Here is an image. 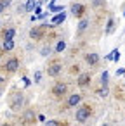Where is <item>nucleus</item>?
<instances>
[{
	"mask_svg": "<svg viewBox=\"0 0 125 126\" xmlns=\"http://www.w3.org/2000/svg\"><path fill=\"white\" fill-rule=\"evenodd\" d=\"M83 59H85V62H87L89 66H92V67H96V66L99 64V61H101V57H99L97 52H87V54L83 55Z\"/></svg>",
	"mask_w": 125,
	"mask_h": 126,
	"instance_id": "11",
	"label": "nucleus"
},
{
	"mask_svg": "<svg viewBox=\"0 0 125 126\" xmlns=\"http://www.w3.org/2000/svg\"><path fill=\"white\" fill-rule=\"evenodd\" d=\"M35 7H37V0H26V4H25V12H31V11H35Z\"/></svg>",
	"mask_w": 125,
	"mask_h": 126,
	"instance_id": "17",
	"label": "nucleus"
},
{
	"mask_svg": "<svg viewBox=\"0 0 125 126\" xmlns=\"http://www.w3.org/2000/svg\"><path fill=\"white\" fill-rule=\"evenodd\" d=\"M14 47H16L14 40H4L2 45H0V54H9V52L14 50Z\"/></svg>",
	"mask_w": 125,
	"mask_h": 126,
	"instance_id": "13",
	"label": "nucleus"
},
{
	"mask_svg": "<svg viewBox=\"0 0 125 126\" xmlns=\"http://www.w3.org/2000/svg\"><path fill=\"white\" fill-rule=\"evenodd\" d=\"M40 54H42L44 57H47V55L50 54V47H45V48H42V52H40Z\"/></svg>",
	"mask_w": 125,
	"mask_h": 126,
	"instance_id": "24",
	"label": "nucleus"
},
{
	"mask_svg": "<svg viewBox=\"0 0 125 126\" xmlns=\"http://www.w3.org/2000/svg\"><path fill=\"white\" fill-rule=\"evenodd\" d=\"M106 5V0H92V7L94 9H102Z\"/></svg>",
	"mask_w": 125,
	"mask_h": 126,
	"instance_id": "19",
	"label": "nucleus"
},
{
	"mask_svg": "<svg viewBox=\"0 0 125 126\" xmlns=\"http://www.w3.org/2000/svg\"><path fill=\"white\" fill-rule=\"evenodd\" d=\"M116 74H118V76H122V74H125V69H118V71H116Z\"/></svg>",
	"mask_w": 125,
	"mask_h": 126,
	"instance_id": "28",
	"label": "nucleus"
},
{
	"mask_svg": "<svg viewBox=\"0 0 125 126\" xmlns=\"http://www.w3.org/2000/svg\"><path fill=\"white\" fill-rule=\"evenodd\" d=\"M0 95H2V88H0Z\"/></svg>",
	"mask_w": 125,
	"mask_h": 126,
	"instance_id": "32",
	"label": "nucleus"
},
{
	"mask_svg": "<svg viewBox=\"0 0 125 126\" xmlns=\"http://www.w3.org/2000/svg\"><path fill=\"white\" fill-rule=\"evenodd\" d=\"M61 71H63V62L59 59H54V61H50L47 64V74L50 78H57L61 74Z\"/></svg>",
	"mask_w": 125,
	"mask_h": 126,
	"instance_id": "5",
	"label": "nucleus"
},
{
	"mask_svg": "<svg viewBox=\"0 0 125 126\" xmlns=\"http://www.w3.org/2000/svg\"><path fill=\"white\" fill-rule=\"evenodd\" d=\"M21 123L23 124H33L37 123V114L33 109H26L23 114H21Z\"/></svg>",
	"mask_w": 125,
	"mask_h": 126,
	"instance_id": "9",
	"label": "nucleus"
},
{
	"mask_svg": "<svg viewBox=\"0 0 125 126\" xmlns=\"http://www.w3.org/2000/svg\"><path fill=\"white\" fill-rule=\"evenodd\" d=\"M115 28H116V21H115V17H109L108 23H106V30H104V33H106V35H111V33L115 31Z\"/></svg>",
	"mask_w": 125,
	"mask_h": 126,
	"instance_id": "16",
	"label": "nucleus"
},
{
	"mask_svg": "<svg viewBox=\"0 0 125 126\" xmlns=\"http://www.w3.org/2000/svg\"><path fill=\"white\" fill-rule=\"evenodd\" d=\"M50 11H52V12H63V11H64V7H63V5H52V7H50Z\"/></svg>",
	"mask_w": 125,
	"mask_h": 126,
	"instance_id": "23",
	"label": "nucleus"
},
{
	"mask_svg": "<svg viewBox=\"0 0 125 126\" xmlns=\"http://www.w3.org/2000/svg\"><path fill=\"white\" fill-rule=\"evenodd\" d=\"M2 69L7 73V74H14L18 69H19V59L16 57V55H12V57H9L5 62H4V66H2Z\"/></svg>",
	"mask_w": 125,
	"mask_h": 126,
	"instance_id": "6",
	"label": "nucleus"
},
{
	"mask_svg": "<svg viewBox=\"0 0 125 126\" xmlns=\"http://www.w3.org/2000/svg\"><path fill=\"white\" fill-rule=\"evenodd\" d=\"M45 126H68V124H61L57 119H49L45 121Z\"/></svg>",
	"mask_w": 125,
	"mask_h": 126,
	"instance_id": "22",
	"label": "nucleus"
},
{
	"mask_svg": "<svg viewBox=\"0 0 125 126\" xmlns=\"http://www.w3.org/2000/svg\"><path fill=\"white\" fill-rule=\"evenodd\" d=\"M68 92H70V86L64 81H56L52 85V88H50V93H52L54 98H63V97H66Z\"/></svg>",
	"mask_w": 125,
	"mask_h": 126,
	"instance_id": "3",
	"label": "nucleus"
},
{
	"mask_svg": "<svg viewBox=\"0 0 125 126\" xmlns=\"http://www.w3.org/2000/svg\"><path fill=\"white\" fill-rule=\"evenodd\" d=\"M87 28H89V19H87V17L80 19V23H78V28H76V35L80 36V35H82V33L87 30Z\"/></svg>",
	"mask_w": 125,
	"mask_h": 126,
	"instance_id": "15",
	"label": "nucleus"
},
{
	"mask_svg": "<svg viewBox=\"0 0 125 126\" xmlns=\"http://www.w3.org/2000/svg\"><path fill=\"white\" fill-rule=\"evenodd\" d=\"M0 2H2V4H4V7L7 9V7L11 5V2H12V0H0Z\"/></svg>",
	"mask_w": 125,
	"mask_h": 126,
	"instance_id": "27",
	"label": "nucleus"
},
{
	"mask_svg": "<svg viewBox=\"0 0 125 126\" xmlns=\"http://www.w3.org/2000/svg\"><path fill=\"white\" fill-rule=\"evenodd\" d=\"M108 81H109V74H108V71H104L101 74V86H108Z\"/></svg>",
	"mask_w": 125,
	"mask_h": 126,
	"instance_id": "21",
	"label": "nucleus"
},
{
	"mask_svg": "<svg viewBox=\"0 0 125 126\" xmlns=\"http://www.w3.org/2000/svg\"><path fill=\"white\" fill-rule=\"evenodd\" d=\"M64 48H66V42H64V40H59V42H57V45H56V48H54V52H57V54H59V52H63Z\"/></svg>",
	"mask_w": 125,
	"mask_h": 126,
	"instance_id": "20",
	"label": "nucleus"
},
{
	"mask_svg": "<svg viewBox=\"0 0 125 126\" xmlns=\"http://www.w3.org/2000/svg\"><path fill=\"white\" fill-rule=\"evenodd\" d=\"M33 12H35L37 16H40V14H42V7H40V4H37V7H35V11H33Z\"/></svg>",
	"mask_w": 125,
	"mask_h": 126,
	"instance_id": "25",
	"label": "nucleus"
},
{
	"mask_svg": "<svg viewBox=\"0 0 125 126\" xmlns=\"http://www.w3.org/2000/svg\"><path fill=\"white\" fill-rule=\"evenodd\" d=\"M4 11H5V7H4V4H2V2H0V14H2Z\"/></svg>",
	"mask_w": 125,
	"mask_h": 126,
	"instance_id": "29",
	"label": "nucleus"
},
{
	"mask_svg": "<svg viewBox=\"0 0 125 126\" xmlns=\"http://www.w3.org/2000/svg\"><path fill=\"white\" fill-rule=\"evenodd\" d=\"M47 24H38V26H33L31 30H30V38L31 40H35V42H40V40H44L45 38V35H47Z\"/></svg>",
	"mask_w": 125,
	"mask_h": 126,
	"instance_id": "4",
	"label": "nucleus"
},
{
	"mask_svg": "<svg viewBox=\"0 0 125 126\" xmlns=\"http://www.w3.org/2000/svg\"><path fill=\"white\" fill-rule=\"evenodd\" d=\"M92 112H94L92 105H90V104H83V105H80V107L76 109V112H75V119H76L78 123H85V121L90 119Z\"/></svg>",
	"mask_w": 125,
	"mask_h": 126,
	"instance_id": "2",
	"label": "nucleus"
},
{
	"mask_svg": "<svg viewBox=\"0 0 125 126\" xmlns=\"http://www.w3.org/2000/svg\"><path fill=\"white\" fill-rule=\"evenodd\" d=\"M123 17H125V11H123Z\"/></svg>",
	"mask_w": 125,
	"mask_h": 126,
	"instance_id": "33",
	"label": "nucleus"
},
{
	"mask_svg": "<svg viewBox=\"0 0 125 126\" xmlns=\"http://www.w3.org/2000/svg\"><path fill=\"white\" fill-rule=\"evenodd\" d=\"M0 126H11L9 123H2V124H0Z\"/></svg>",
	"mask_w": 125,
	"mask_h": 126,
	"instance_id": "30",
	"label": "nucleus"
},
{
	"mask_svg": "<svg viewBox=\"0 0 125 126\" xmlns=\"http://www.w3.org/2000/svg\"><path fill=\"white\" fill-rule=\"evenodd\" d=\"M70 11H71V14H73L76 19H83V17H85V12H87V7H85L83 4L75 2V4H71Z\"/></svg>",
	"mask_w": 125,
	"mask_h": 126,
	"instance_id": "7",
	"label": "nucleus"
},
{
	"mask_svg": "<svg viewBox=\"0 0 125 126\" xmlns=\"http://www.w3.org/2000/svg\"><path fill=\"white\" fill-rule=\"evenodd\" d=\"M64 19H66V12H59L57 16H54V17H52L50 24H47V26H49V28H56V26H59Z\"/></svg>",
	"mask_w": 125,
	"mask_h": 126,
	"instance_id": "14",
	"label": "nucleus"
},
{
	"mask_svg": "<svg viewBox=\"0 0 125 126\" xmlns=\"http://www.w3.org/2000/svg\"><path fill=\"white\" fill-rule=\"evenodd\" d=\"M2 81H4V78H2V76H0V83H2Z\"/></svg>",
	"mask_w": 125,
	"mask_h": 126,
	"instance_id": "31",
	"label": "nucleus"
},
{
	"mask_svg": "<svg viewBox=\"0 0 125 126\" xmlns=\"http://www.w3.org/2000/svg\"><path fill=\"white\" fill-rule=\"evenodd\" d=\"M82 98H83V95H82V93H70V95H68V98H66V102H64V109L76 107V105L82 102Z\"/></svg>",
	"mask_w": 125,
	"mask_h": 126,
	"instance_id": "8",
	"label": "nucleus"
},
{
	"mask_svg": "<svg viewBox=\"0 0 125 126\" xmlns=\"http://www.w3.org/2000/svg\"><path fill=\"white\" fill-rule=\"evenodd\" d=\"M90 83H92V74H90V73H80V74H78L76 85H78L80 88H87Z\"/></svg>",
	"mask_w": 125,
	"mask_h": 126,
	"instance_id": "10",
	"label": "nucleus"
},
{
	"mask_svg": "<svg viewBox=\"0 0 125 126\" xmlns=\"http://www.w3.org/2000/svg\"><path fill=\"white\" fill-rule=\"evenodd\" d=\"M33 78H35V81H37V83H38V81H40V79H42V73H40V71H37V73H35V76H33Z\"/></svg>",
	"mask_w": 125,
	"mask_h": 126,
	"instance_id": "26",
	"label": "nucleus"
},
{
	"mask_svg": "<svg viewBox=\"0 0 125 126\" xmlns=\"http://www.w3.org/2000/svg\"><path fill=\"white\" fill-rule=\"evenodd\" d=\"M99 97H108L109 95V88L108 86H101V88H97V92H96Z\"/></svg>",
	"mask_w": 125,
	"mask_h": 126,
	"instance_id": "18",
	"label": "nucleus"
},
{
	"mask_svg": "<svg viewBox=\"0 0 125 126\" xmlns=\"http://www.w3.org/2000/svg\"><path fill=\"white\" fill-rule=\"evenodd\" d=\"M23 105H25V93L19 90H14L9 97V107L12 110H19Z\"/></svg>",
	"mask_w": 125,
	"mask_h": 126,
	"instance_id": "1",
	"label": "nucleus"
},
{
	"mask_svg": "<svg viewBox=\"0 0 125 126\" xmlns=\"http://www.w3.org/2000/svg\"><path fill=\"white\" fill-rule=\"evenodd\" d=\"M14 36H16V28H14V26L4 28L2 33H0V38H2V42H4V40H14Z\"/></svg>",
	"mask_w": 125,
	"mask_h": 126,
	"instance_id": "12",
	"label": "nucleus"
}]
</instances>
